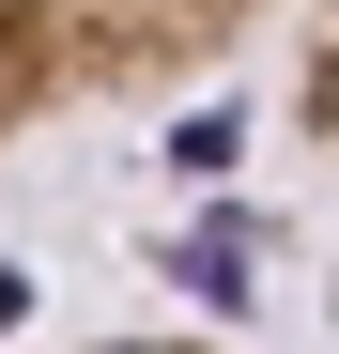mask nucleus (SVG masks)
Returning a JSON list of instances; mask_svg holds the SVG:
<instances>
[{
    "label": "nucleus",
    "instance_id": "f257e3e1",
    "mask_svg": "<svg viewBox=\"0 0 339 354\" xmlns=\"http://www.w3.org/2000/svg\"><path fill=\"white\" fill-rule=\"evenodd\" d=\"M277 0H0V154L93 108H154L216 77Z\"/></svg>",
    "mask_w": 339,
    "mask_h": 354
},
{
    "label": "nucleus",
    "instance_id": "f03ea898",
    "mask_svg": "<svg viewBox=\"0 0 339 354\" xmlns=\"http://www.w3.org/2000/svg\"><path fill=\"white\" fill-rule=\"evenodd\" d=\"M293 124L339 154V0H324V16H309V46H293Z\"/></svg>",
    "mask_w": 339,
    "mask_h": 354
},
{
    "label": "nucleus",
    "instance_id": "7ed1b4c3",
    "mask_svg": "<svg viewBox=\"0 0 339 354\" xmlns=\"http://www.w3.org/2000/svg\"><path fill=\"white\" fill-rule=\"evenodd\" d=\"M108 354H216V339H108Z\"/></svg>",
    "mask_w": 339,
    "mask_h": 354
}]
</instances>
